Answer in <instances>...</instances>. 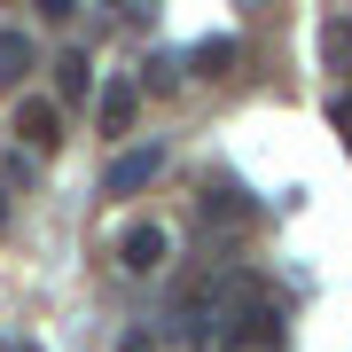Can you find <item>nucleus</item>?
<instances>
[{
	"label": "nucleus",
	"mask_w": 352,
	"mask_h": 352,
	"mask_svg": "<svg viewBox=\"0 0 352 352\" xmlns=\"http://www.w3.org/2000/svg\"><path fill=\"white\" fill-rule=\"evenodd\" d=\"M133 110H141V87H133V78H110V87L94 94V126L102 133H133Z\"/></svg>",
	"instance_id": "nucleus-4"
},
{
	"label": "nucleus",
	"mask_w": 352,
	"mask_h": 352,
	"mask_svg": "<svg viewBox=\"0 0 352 352\" xmlns=\"http://www.w3.org/2000/svg\"><path fill=\"white\" fill-rule=\"evenodd\" d=\"M157 173H164V141H141V149H126L110 173H102V188H110V196H133V188H149Z\"/></svg>",
	"instance_id": "nucleus-2"
},
{
	"label": "nucleus",
	"mask_w": 352,
	"mask_h": 352,
	"mask_svg": "<svg viewBox=\"0 0 352 352\" xmlns=\"http://www.w3.org/2000/svg\"><path fill=\"white\" fill-rule=\"evenodd\" d=\"M204 219H227V227H243V219H251V204H243V188H235V180H219V188L204 196Z\"/></svg>",
	"instance_id": "nucleus-8"
},
{
	"label": "nucleus",
	"mask_w": 352,
	"mask_h": 352,
	"mask_svg": "<svg viewBox=\"0 0 352 352\" xmlns=\"http://www.w3.org/2000/svg\"><path fill=\"white\" fill-rule=\"evenodd\" d=\"M329 126H337V133H344V149H352V94H337V102H329Z\"/></svg>",
	"instance_id": "nucleus-11"
},
{
	"label": "nucleus",
	"mask_w": 352,
	"mask_h": 352,
	"mask_svg": "<svg viewBox=\"0 0 352 352\" xmlns=\"http://www.w3.org/2000/svg\"><path fill=\"white\" fill-rule=\"evenodd\" d=\"M164 251H173V235H164L157 219H141V227H126V235H118V266H126V274H157Z\"/></svg>",
	"instance_id": "nucleus-3"
},
{
	"label": "nucleus",
	"mask_w": 352,
	"mask_h": 352,
	"mask_svg": "<svg viewBox=\"0 0 352 352\" xmlns=\"http://www.w3.org/2000/svg\"><path fill=\"white\" fill-rule=\"evenodd\" d=\"M8 352H39V344H8Z\"/></svg>",
	"instance_id": "nucleus-14"
},
{
	"label": "nucleus",
	"mask_w": 352,
	"mask_h": 352,
	"mask_svg": "<svg viewBox=\"0 0 352 352\" xmlns=\"http://www.w3.org/2000/svg\"><path fill=\"white\" fill-rule=\"evenodd\" d=\"M0 227H8V188H0Z\"/></svg>",
	"instance_id": "nucleus-13"
},
{
	"label": "nucleus",
	"mask_w": 352,
	"mask_h": 352,
	"mask_svg": "<svg viewBox=\"0 0 352 352\" xmlns=\"http://www.w3.org/2000/svg\"><path fill=\"white\" fill-rule=\"evenodd\" d=\"M16 141H24L32 157H55V141H63V110H55L47 94H24V102H16Z\"/></svg>",
	"instance_id": "nucleus-1"
},
{
	"label": "nucleus",
	"mask_w": 352,
	"mask_h": 352,
	"mask_svg": "<svg viewBox=\"0 0 352 352\" xmlns=\"http://www.w3.org/2000/svg\"><path fill=\"white\" fill-rule=\"evenodd\" d=\"M141 78H149V87L164 94V87H173V78H180V63H173V55H157V63H149V71H141Z\"/></svg>",
	"instance_id": "nucleus-10"
},
{
	"label": "nucleus",
	"mask_w": 352,
	"mask_h": 352,
	"mask_svg": "<svg viewBox=\"0 0 352 352\" xmlns=\"http://www.w3.org/2000/svg\"><path fill=\"white\" fill-rule=\"evenodd\" d=\"M321 55L337 71H352V16H329V24H321Z\"/></svg>",
	"instance_id": "nucleus-9"
},
{
	"label": "nucleus",
	"mask_w": 352,
	"mask_h": 352,
	"mask_svg": "<svg viewBox=\"0 0 352 352\" xmlns=\"http://www.w3.org/2000/svg\"><path fill=\"white\" fill-rule=\"evenodd\" d=\"M157 337H149V329H126V337H118V352H149Z\"/></svg>",
	"instance_id": "nucleus-12"
},
{
	"label": "nucleus",
	"mask_w": 352,
	"mask_h": 352,
	"mask_svg": "<svg viewBox=\"0 0 352 352\" xmlns=\"http://www.w3.org/2000/svg\"><path fill=\"white\" fill-rule=\"evenodd\" d=\"M94 94V71H87V47H71L63 63H55V110H71V102Z\"/></svg>",
	"instance_id": "nucleus-5"
},
{
	"label": "nucleus",
	"mask_w": 352,
	"mask_h": 352,
	"mask_svg": "<svg viewBox=\"0 0 352 352\" xmlns=\"http://www.w3.org/2000/svg\"><path fill=\"white\" fill-rule=\"evenodd\" d=\"M24 71H32V32H0V87H16Z\"/></svg>",
	"instance_id": "nucleus-7"
},
{
	"label": "nucleus",
	"mask_w": 352,
	"mask_h": 352,
	"mask_svg": "<svg viewBox=\"0 0 352 352\" xmlns=\"http://www.w3.org/2000/svg\"><path fill=\"white\" fill-rule=\"evenodd\" d=\"M188 63H196L204 78H235V63H243V39H227V32H219V39H204Z\"/></svg>",
	"instance_id": "nucleus-6"
}]
</instances>
